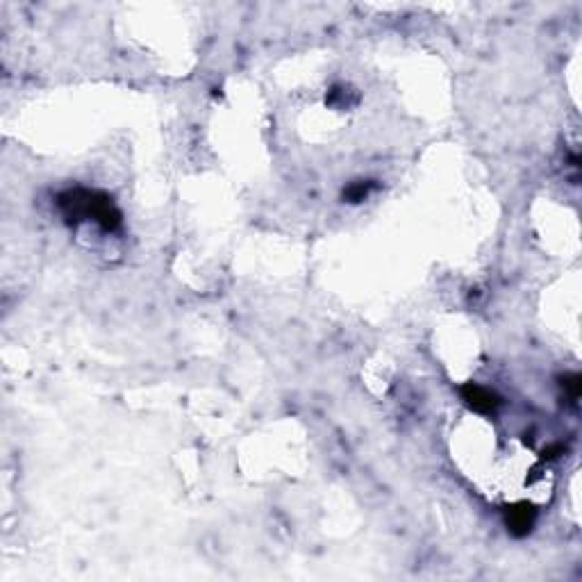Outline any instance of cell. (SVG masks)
<instances>
[{"label": "cell", "mask_w": 582, "mask_h": 582, "mask_svg": "<svg viewBox=\"0 0 582 582\" xmlns=\"http://www.w3.org/2000/svg\"><path fill=\"white\" fill-rule=\"evenodd\" d=\"M57 205L62 209V217L68 225H78L82 221H93L98 223L105 232H116L123 225V214L114 205V200L96 192V189H66L64 194H59Z\"/></svg>", "instance_id": "obj_1"}, {"label": "cell", "mask_w": 582, "mask_h": 582, "mask_svg": "<svg viewBox=\"0 0 582 582\" xmlns=\"http://www.w3.org/2000/svg\"><path fill=\"white\" fill-rule=\"evenodd\" d=\"M462 398L467 400V405L473 407L480 414H494L498 407H501V396L496 394V391L487 389V387H480L476 383H469L462 387Z\"/></svg>", "instance_id": "obj_2"}, {"label": "cell", "mask_w": 582, "mask_h": 582, "mask_svg": "<svg viewBox=\"0 0 582 582\" xmlns=\"http://www.w3.org/2000/svg\"><path fill=\"white\" fill-rule=\"evenodd\" d=\"M534 521H537V512L526 503H519L512 509H507V528L514 537H526L532 530Z\"/></svg>", "instance_id": "obj_3"}, {"label": "cell", "mask_w": 582, "mask_h": 582, "mask_svg": "<svg viewBox=\"0 0 582 582\" xmlns=\"http://www.w3.org/2000/svg\"><path fill=\"white\" fill-rule=\"evenodd\" d=\"M375 189V185L371 180H360V182H353L346 192H343V200L346 203H362V200L369 198V194Z\"/></svg>", "instance_id": "obj_4"}, {"label": "cell", "mask_w": 582, "mask_h": 582, "mask_svg": "<svg viewBox=\"0 0 582 582\" xmlns=\"http://www.w3.org/2000/svg\"><path fill=\"white\" fill-rule=\"evenodd\" d=\"M562 385H564V389L568 391V396H571L573 400H578V396H580V375H578V373L566 375V378L562 380Z\"/></svg>", "instance_id": "obj_5"}, {"label": "cell", "mask_w": 582, "mask_h": 582, "mask_svg": "<svg viewBox=\"0 0 582 582\" xmlns=\"http://www.w3.org/2000/svg\"><path fill=\"white\" fill-rule=\"evenodd\" d=\"M560 455H564V446L562 444H553V446H549L544 450V457H549V459H555Z\"/></svg>", "instance_id": "obj_6"}]
</instances>
